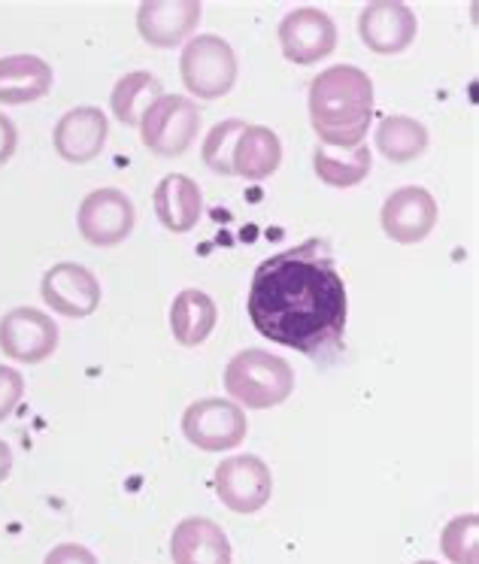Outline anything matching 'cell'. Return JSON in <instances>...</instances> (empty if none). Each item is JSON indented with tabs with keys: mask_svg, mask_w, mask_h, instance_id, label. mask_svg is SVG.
<instances>
[{
	"mask_svg": "<svg viewBox=\"0 0 479 564\" xmlns=\"http://www.w3.org/2000/svg\"><path fill=\"white\" fill-rule=\"evenodd\" d=\"M252 328L301 356L325 358L344 346L349 295L344 273L319 237L264 258L247 297Z\"/></svg>",
	"mask_w": 479,
	"mask_h": 564,
	"instance_id": "1",
	"label": "cell"
},
{
	"mask_svg": "<svg viewBox=\"0 0 479 564\" xmlns=\"http://www.w3.org/2000/svg\"><path fill=\"white\" fill-rule=\"evenodd\" d=\"M307 110L325 149L361 147L373 122V79L356 64H334L309 83Z\"/></svg>",
	"mask_w": 479,
	"mask_h": 564,
	"instance_id": "2",
	"label": "cell"
},
{
	"mask_svg": "<svg viewBox=\"0 0 479 564\" xmlns=\"http://www.w3.org/2000/svg\"><path fill=\"white\" fill-rule=\"evenodd\" d=\"M225 392L247 410H271L295 394V370L268 349H243L225 368Z\"/></svg>",
	"mask_w": 479,
	"mask_h": 564,
	"instance_id": "3",
	"label": "cell"
},
{
	"mask_svg": "<svg viewBox=\"0 0 479 564\" xmlns=\"http://www.w3.org/2000/svg\"><path fill=\"white\" fill-rule=\"evenodd\" d=\"M179 76L185 91L197 100H219L231 95L240 76L237 52L219 34H197L185 43L179 55Z\"/></svg>",
	"mask_w": 479,
	"mask_h": 564,
	"instance_id": "4",
	"label": "cell"
},
{
	"mask_svg": "<svg viewBox=\"0 0 479 564\" xmlns=\"http://www.w3.org/2000/svg\"><path fill=\"white\" fill-rule=\"evenodd\" d=\"M200 107L185 95H161L140 116V140L159 159H179L195 147L200 131Z\"/></svg>",
	"mask_w": 479,
	"mask_h": 564,
	"instance_id": "5",
	"label": "cell"
},
{
	"mask_svg": "<svg viewBox=\"0 0 479 564\" xmlns=\"http://www.w3.org/2000/svg\"><path fill=\"white\" fill-rule=\"evenodd\" d=\"M185 441L204 453H228L247 441V410L233 404L231 398H200L185 406L183 413Z\"/></svg>",
	"mask_w": 479,
	"mask_h": 564,
	"instance_id": "6",
	"label": "cell"
},
{
	"mask_svg": "<svg viewBox=\"0 0 479 564\" xmlns=\"http://www.w3.org/2000/svg\"><path fill=\"white\" fill-rule=\"evenodd\" d=\"M137 225L134 200L122 188H95L76 209V228L83 240L98 249L122 246Z\"/></svg>",
	"mask_w": 479,
	"mask_h": 564,
	"instance_id": "7",
	"label": "cell"
},
{
	"mask_svg": "<svg viewBox=\"0 0 479 564\" xmlns=\"http://www.w3.org/2000/svg\"><path fill=\"white\" fill-rule=\"evenodd\" d=\"M216 495L231 513L252 516L271 503L273 474L264 458L259 455H231L225 458L216 474Z\"/></svg>",
	"mask_w": 479,
	"mask_h": 564,
	"instance_id": "8",
	"label": "cell"
},
{
	"mask_svg": "<svg viewBox=\"0 0 479 564\" xmlns=\"http://www.w3.org/2000/svg\"><path fill=\"white\" fill-rule=\"evenodd\" d=\"M43 304L62 319H88L100 307V280L79 261H58L43 273L40 282Z\"/></svg>",
	"mask_w": 479,
	"mask_h": 564,
	"instance_id": "9",
	"label": "cell"
},
{
	"mask_svg": "<svg viewBox=\"0 0 479 564\" xmlns=\"http://www.w3.org/2000/svg\"><path fill=\"white\" fill-rule=\"evenodd\" d=\"M276 37H280L285 62L301 64V67L325 62L337 50V25L319 7H297L292 13H285Z\"/></svg>",
	"mask_w": 479,
	"mask_h": 564,
	"instance_id": "10",
	"label": "cell"
},
{
	"mask_svg": "<svg viewBox=\"0 0 479 564\" xmlns=\"http://www.w3.org/2000/svg\"><path fill=\"white\" fill-rule=\"evenodd\" d=\"M58 322L37 307H13L0 319V352L22 365H40L58 349Z\"/></svg>",
	"mask_w": 479,
	"mask_h": 564,
	"instance_id": "11",
	"label": "cell"
},
{
	"mask_svg": "<svg viewBox=\"0 0 479 564\" xmlns=\"http://www.w3.org/2000/svg\"><path fill=\"white\" fill-rule=\"evenodd\" d=\"M418 34L416 10L404 0H373L358 15V37L373 55H401Z\"/></svg>",
	"mask_w": 479,
	"mask_h": 564,
	"instance_id": "12",
	"label": "cell"
},
{
	"mask_svg": "<svg viewBox=\"0 0 479 564\" xmlns=\"http://www.w3.org/2000/svg\"><path fill=\"white\" fill-rule=\"evenodd\" d=\"M437 219H440V207L428 188H422V185L394 188L380 209L382 234L398 246L422 243L434 231Z\"/></svg>",
	"mask_w": 479,
	"mask_h": 564,
	"instance_id": "13",
	"label": "cell"
},
{
	"mask_svg": "<svg viewBox=\"0 0 479 564\" xmlns=\"http://www.w3.org/2000/svg\"><path fill=\"white\" fill-rule=\"evenodd\" d=\"M204 19L200 0H143L137 7V31L149 46L173 50L192 34Z\"/></svg>",
	"mask_w": 479,
	"mask_h": 564,
	"instance_id": "14",
	"label": "cell"
},
{
	"mask_svg": "<svg viewBox=\"0 0 479 564\" xmlns=\"http://www.w3.org/2000/svg\"><path fill=\"white\" fill-rule=\"evenodd\" d=\"M107 137H110L107 112L100 110V107L86 104V107L67 110L55 122L52 143H55L58 159H64L67 164H88V161H95L104 152Z\"/></svg>",
	"mask_w": 479,
	"mask_h": 564,
	"instance_id": "15",
	"label": "cell"
},
{
	"mask_svg": "<svg viewBox=\"0 0 479 564\" xmlns=\"http://www.w3.org/2000/svg\"><path fill=\"white\" fill-rule=\"evenodd\" d=\"M55 86V70L46 58L31 52H15L0 58V104L3 107H25L37 104Z\"/></svg>",
	"mask_w": 479,
	"mask_h": 564,
	"instance_id": "16",
	"label": "cell"
},
{
	"mask_svg": "<svg viewBox=\"0 0 479 564\" xmlns=\"http://www.w3.org/2000/svg\"><path fill=\"white\" fill-rule=\"evenodd\" d=\"M173 564H231V540L207 516H185L171 534Z\"/></svg>",
	"mask_w": 479,
	"mask_h": 564,
	"instance_id": "17",
	"label": "cell"
},
{
	"mask_svg": "<svg viewBox=\"0 0 479 564\" xmlns=\"http://www.w3.org/2000/svg\"><path fill=\"white\" fill-rule=\"evenodd\" d=\"M152 204H155V216L164 225V231L171 234H188L204 216V192L185 173L164 176L152 192Z\"/></svg>",
	"mask_w": 479,
	"mask_h": 564,
	"instance_id": "18",
	"label": "cell"
},
{
	"mask_svg": "<svg viewBox=\"0 0 479 564\" xmlns=\"http://www.w3.org/2000/svg\"><path fill=\"white\" fill-rule=\"evenodd\" d=\"M283 164V140L280 134L268 128V124H247L237 140H233L231 152V171L240 180L249 183H261Z\"/></svg>",
	"mask_w": 479,
	"mask_h": 564,
	"instance_id": "19",
	"label": "cell"
},
{
	"mask_svg": "<svg viewBox=\"0 0 479 564\" xmlns=\"http://www.w3.org/2000/svg\"><path fill=\"white\" fill-rule=\"evenodd\" d=\"M219 307L216 301L200 289H183L171 304V334L173 340L185 349L207 344L209 334L216 332Z\"/></svg>",
	"mask_w": 479,
	"mask_h": 564,
	"instance_id": "20",
	"label": "cell"
},
{
	"mask_svg": "<svg viewBox=\"0 0 479 564\" xmlns=\"http://www.w3.org/2000/svg\"><path fill=\"white\" fill-rule=\"evenodd\" d=\"M377 152L392 164H410V161L422 159L428 152V128L413 119V116H389L377 124L373 134Z\"/></svg>",
	"mask_w": 479,
	"mask_h": 564,
	"instance_id": "21",
	"label": "cell"
},
{
	"mask_svg": "<svg viewBox=\"0 0 479 564\" xmlns=\"http://www.w3.org/2000/svg\"><path fill=\"white\" fill-rule=\"evenodd\" d=\"M164 95V86L155 74L149 70H131L124 74L110 95V110L112 116L124 124V128H137L140 116Z\"/></svg>",
	"mask_w": 479,
	"mask_h": 564,
	"instance_id": "22",
	"label": "cell"
},
{
	"mask_svg": "<svg viewBox=\"0 0 479 564\" xmlns=\"http://www.w3.org/2000/svg\"><path fill=\"white\" fill-rule=\"evenodd\" d=\"M370 167H373V152L364 143L349 152H331V149L316 147L313 152V171L322 183L331 188H356L368 180Z\"/></svg>",
	"mask_w": 479,
	"mask_h": 564,
	"instance_id": "23",
	"label": "cell"
},
{
	"mask_svg": "<svg viewBox=\"0 0 479 564\" xmlns=\"http://www.w3.org/2000/svg\"><path fill=\"white\" fill-rule=\"evenodd\" d=\"M440 550L453 564H479V516H455L440 531Z\"/></svg>",
	"mask_w": 479,
	"mask_h": 564,
	"instance_id": "24",
	"label": "cell"
},
{
	"mask_svg": "<svg viewBox=\"0 0 479 564\" xmlns=\"http://www.w3.org/2000/svg\"><path fill=\"white\" fill-rule=\"evenodd\" d=\"M247 128V122L240 119H225V122L213 124L204 137V147H200V155H204V164L209 171L219 173V176H233L231 171V152L237 134Z\"/></svg>",
	"mask_w": 479,
	"mask_h": 564,
	"instance_id": "25",
	"label": "cell"
},
{
	"mask_svg": "<svg viewBox=\"0 0 479 564\" xmlns=\"http://www.w3.org/2000/svg\"><path fill=\"white\" fill-rule=\"evenodd\" d=\"M22 394H25L22 370L0 365V422H7V419L13 416L15 406L22 404Z\"/></svg>",
	"mask_w": 479,
	"mask_h": 564,
	"instance_id": "26",
	"label": "cell"
},
{
	"mask_svg": "<svg viewBox=\"0 0 479 564\" xmlns=\"http://www.w3.org/2000/svg\"><path fill=\"white\" fill-rule=\"evenodd\" d=\"M43 564H100L98 555L83 543H58L46 552Z\"/></svg>",
	"mask_w": 479,
	"mask_h": 564,
	"instance_id": "27",
	"label": "cell"
},
{
	"mask_svg": "<svg viewBox=\"0 0 479 564\" xmlns=\"http://www.w3.org/2000/svg\"><path fill=\"white\" fill-rule=\"evenodd\" d=\"M15 149H19V128H15V122L10 116L0 112V167L10 164V159L15 155Z\"/></svg>",
	"mask_w": 479,
	"mask_h": 564,
	"instance_id": "28",
	"label": "cell"
},
{
	"mask_svg": "<svg viewBox=\"0 0 479 564\" xmlns=\"http://www.w3.org/2000/svg\"><path fill=\"white\" fill-rule=\"evenodd\" d=\"M13 474V449H10V443L0 441V482H7Z\"/></svg>",
	"mask_w": 479,
	"mask_h": 564,
	"instance_id": "29",
	"label": "cell"
},
{
	"mask_svg": "<svg viewBox=\"0 0 479 564\" xmlns=\"http://www.w3.org/2000/svg\"><path fill=\"white\" fill-rule=\"evenodd\" d=\"M416 564H437V562H416Z\"/></svg>",
	"mask_w": 479,
	"mask_h": 564,
	"instance_id": "30",
	"label": "cell"
}]
</instances>
